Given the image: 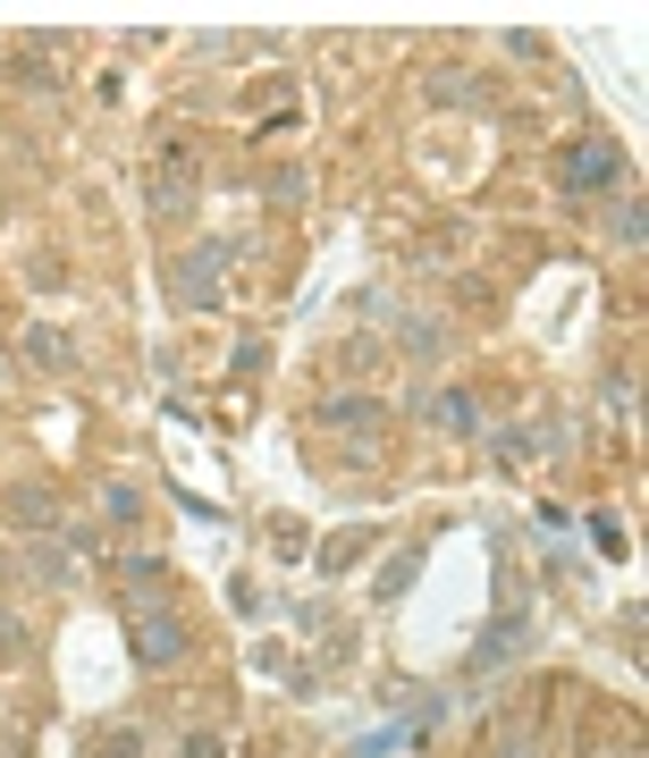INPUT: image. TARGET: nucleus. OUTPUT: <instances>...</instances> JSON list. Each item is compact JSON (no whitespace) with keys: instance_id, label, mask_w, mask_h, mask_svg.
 Returning <instances> with one entry per match:
<instances>
[{"instance_id":"9d476101","label":"nucleus","mask_w":649,"mask_h":758,"mask_svg":"<svg viewBox=\"0 0 649 758\" xmlns=\"http://www.w3.org/2000/svg\"><path fill=\"white\" fill-rule=\"evenodd\" d=\"M9 515H18V522H51V506L34 498V489H18V498H9Z\"/></svg>"},{"instance_id":"f257e3e1","label":"nucleus","mask_w":649,"mask_h":758,"mask_svg":"<svg viewBox=\"0 0 649 758\" xmlns=\"http://www.w3.org/2000/svg\"><path fill=\"white\" fill-rule=\"evenodd\" d=\"M625 177V152L607 136H582L574 152H565V194H591V186H616Z\"/></svg>"},{"instance_id":"20e7f679","label":"nucleus","mask_w":649,"mask_h":758,"mask_svg":"<svg viewBox=\"0 0 649 758\" xmlns=\"http://www.w3.org/2000/svg\"><path fill=\"white\" fill-rule=\"evenodd\" d=\"M321 422H337V430H363V438H371V430H380L388 413H380L371 397H329V404H321Z\"/></svg>"},{"instance_id":"423d86ee","label":"nucleus","mask_w":649,"mask_h":758,"mask_svg":"<svg viewBox=\"0 0 649 758\" xmlns=\"http://www.w3.org/2000/svg\"><path fill=\"white\" fill-rule=\"evenodd\" d=\"M431 422H439V430H473V422H482V404L464 397V388H447V397L431 404Z\"/></svg>"},{"instance_id":"0eeeda50","label":"nucleus","mask_w":649,"mask_h":758,"mask_svg":"<svg viewBox=\"0 0 649 758\" xmlns=\"http://www.w3.org/2000/svg\"><path fill=\"white\" fill-rule=\"evenodd\" d=\"M212 279H219V253L203 245V253L186 261V304H212Z\"/></svg>"},{"instance_id":"f8f14e48","label":"nucleus","mask_w":649,"mask_h":758,"mask_svg":"<svg viewBox=\"0 0 649 758\" xmlns=\"http://www.w3.org/2000/svg\"><path fill=\"white\" fill-rule=\"evenodd\" d=\"M186 758H228V750H219L212 734H194V741H186Z\"/></svg>"},{"instance_id":"39448f33","label":"nucleus","mask_w":649,"mask_h":758,"mask_svg":"<svg viewBox=\"0 0 649 758\" xmlns=\"http://www.w3.org/2000/svg\"><path fill=\"white\" fill-rule=\"evenodd\" d=\"M9 76L18 85H34V94H51V51L34 43V51H9Z\"/></svg>"},{"instance_id":"4468645a","label":"nucleus","mask_w":649,"mask_h":758,"mask_svg":"<svg viewBox=\"0 0 649 758\" xmlns=\"http://www.w3.org/2000/svg\"><path fill=\"white\" fill-rule=\"evenodd\" d=\"M498 758H531V750H523V741H515V750H498Z\"/></svg>"},{"instance_id":"ddd939ff","label":"nucleus","mask_w":649,"mask_h":758,"mask_svg":"<svg viewBox=\"0 0 649 758\" xmlns=\"http://www.w3.org/2000/svg\"><path fill=\"white\" fill-rule=\"evenodd\" d=\"M0 649H25V624H9V616H0Z\"/></svg>"},{"instance_id":"9b49d317","label":"nucleus","mask_w":649,"mask_h":758,"mask_svg":"<svg viewBox=\"0 0 649 758\" xmlns=\"http://www.w3.org/2000/svg\"><path fill=\"white\" fill-rule=\"evenodd\" d=\"M101 758H144V741H136V734H110V741H101Z\"/></svg>"},{"instance_id":"6e6552de","label":"nucleus","mask_w":649,"mask_h":758,"mask_svg":"<svg viewBox=\"0 0 649 758\" xmlns=\"http://www.w3.org/2000/svg\"><path fill=\"white\" fill-rule=\"evenodd\" d=\"M25 355L43 362V371H60V362H76V355H68V337H60V329H34V337H25Z\"/></svg>"},{"instance_id":"7ed1b4c3","label":"nucleus","mask_w":649,"mask_h":758,"mask_svg":"<svg viewBox=\"0 0 649 758\" xmlns=\"http://www.w3.org/2000/svg\"><path fill=\"white\" fill-rule=\"evenodd\" d=\"M186 203H194V161H186V152H169V169L152 177V219H177Z\"/></svg>"},{"instance_id":"1a4fd4ad","label":"nucleus","mask_w":649,"mask_h":758,"mask_svg":"<svg viewBox=\"0 0 649 758\" xmlns=\"http://www.w3.org/2000/svg\"><path fill=\"white\" fill-rule=\"evenodd\" d=\"M405 346H413V362H431L439 346H447V329H439V321H405Z\"/></svg>"},{"instance_id":"f03ea898","label":"nucleus","mask_w":649,"mask_h":758,"mask_svg":"<svg viewBox=\"0 0 649 758\" xmlns=\"http://www.w3.org/2000/svg\"><path fill=\"white\" fill-rule=\"evenodd\" d=\"M136 658H144V665H177V658H186V632H177L169 607H161V616H136Z\"/></svg>"}]
</instances>
